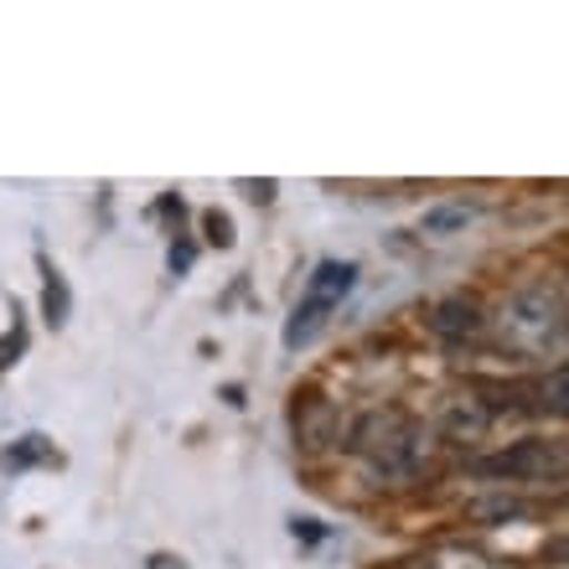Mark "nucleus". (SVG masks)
Masks as SVG:
<instances>
[{
  "mask_svg": "<svg viewBox=\"0 0 569 569\" xmlns=\"http://www.w3.org/2000/svg\"><path fill=\"white\" fill-rule=\"evenodd\" d=\"M327 327V311L321 306H311V300H300L296 306V316H290V327H284V347L290 352H300L306 342H316V331Z\"/></svg>",
  "mask_w": 569,
  "mask_h": 569,
  "instance_id": "nucleus-8",
  "label": "nucleus"
},
{
  "mask_svg": "<svg viewBox=\"0 0 569 569\" xmlns=\"http://www.w3.org/2000/svg\"><path fill=\"white\" fill-rule=\"evenodd\" d=\"M243 192L254 197V202H270V197H274V181H243Z\"/></svg>",
  "mask_w": 569,
  "mask_h": 569,
  "instance_id": "nucleus-16",
  "label": "nucleus"
},
{
  "mask_svg": "<svg viewBox=\"0 0 569 569\" xmlns=\"http://www.w3.org/2000/svg\"><path fill=\"white\" fill-rule=\"evenodd\" d=\"M430 327L440 331V337H450V342H456V337H477L481 311L471 306V300H440V306L430 311Z\"/></svg>",
  "mask_w": 569,
  "mask_h": 569,
  "instance_id": "nucleus-5",
  "label": "nucleus"
},
{
  "mask_svg": "<svg viewBox=\"0 0 569 569\" xmlns=\"http://www.w3.org/2000/svg\"><path fill=\"white\" fill-rule=\"evenodd\" d=\"M409 569H502V565H492V559H481V555H461V549H450V555L415 559Z\"/></svg>",
  "mask_w": 569,
  "mask_h": 569,
  "instance_id": "nucleus-12",
  "label": "nucleus"
},
{
  "mask_svg": "<svg viewBox=\"0 0 569 569\" xmlns=\"http://www.w3.org/2000/svg\"><path fill=\"white\" fill-rule=\"evenodd\" d=\"M331 435H337V409H331V399H321V393H306V399H296V440L300 446H331Z\"/></svg>",
  "mask_w": 569,
  "mask_h": 569,
  "instance_id": "nucleus-3",
  "label": "nucleus"
},
{
  "mask_svg": "<svg viewBox=\"0 0 569 569\" xmlns=\"http://www.w3.org/2000/svg\"><path fill=\"white\" fill-rule=\"evenodd\" d=\"M347 450L362 456L378 477H405L409 466H415V456H420V435H415V425L399 409H373V415H362L352 425Z\"/></svg>",
  "mask_w": 569,
  "mask_h": 569,
  "instance_id": "nucleus-1",
  "label": "nucleus"
},
{
  "mask_svg": "<svg viewBox=\"0 0 569 569\" xmlns=\"http://www.w3.org/2000/svg\"><path fill=\"white\" fill-rule=\"evenodd\" d=\"M471 223V208L466 202H440V208L425 212V233H461Z\"/></svg>",
  "mask_w": 569,
  "mask_h": 569,
  "instance_id": "nucleus-11",
  "label": "nucleus"
},
{
  "mask_svg": "<svg viewBox=\"0 0 569 569\" xmlns=\"http://www.w3.org/2000/svg\"><path fill=\"white\" fill-rule=\"evenodd\" d=\"M471 523H523L528 518V502L512 492H497V497H477L471 508H466Z\"/></svg>",
  "mask_w": 569,
  "mask_h": 569,
  "instance_id": "nucleus-6",
  "label": "nucleus"
},
{
  "mask_svg": "<svg viewBox=\"0 0 569 569\" xmlns=\"http://www.w3.org/2000/svg\"><path fill=\"white\" fill-rule=\"evenodd\" d=\"M146 569H187V565H181L177 555H150V565H146Z\"/></svg>",
  "mask_w": 569,
  "mask_h": 569,
  "instance_id": "nucleus-18",
  "label": "nucleus"
},
{
  "mask_svg": "<svg viewBox=\"0 0 569 569\" xmlns=\"http://www.w3.org/2000/svg\"><path fill=\"white\" fill-rule=\"evenodd\" d=\"M202 233H208V243H218V249H233V218L218 208L202 212Z\"/></svg>",
  "mask_w": 569,
  "mask_h": 569,
  "instance_id": "nucleus-13",
  "label": "nucleus"
},
{
  "mask_svg": "<svg viewBox=\"0 0 569 569\" xmlns=\"http://www.w3.org/2000/svg\"><path fill=\"white\" fill-rule=\"evenodd\" d=\"M21 347H27V327L16 321V331H11V337H0V373H6V368H11V362L21 358Z\"/></svg>",
  "mask_w": 569,
  "mask_h": 569,
  "instance_id": "nucleus-15",
  "label": "nucleus"
},
{
  "mask_svg": "<svg viewBox=\"0 0 569 569\" xmlns=\"http://www.w3.org/2000/svg\"><path fill=\"white\" fill-rule=\"evenodd\" d=\"M565 393H569V368L559 362L555 373H549V378L539 383V405H533V409H543V415H555V420H565V409H569Z\"/></svg>",
  "mask_w": 569,
  "mask_h": 569,
  "instance_id": "nucleus-10",
  "label": "nucleus"
},
{
  "mask_svg": "<svg viewBox=\"0 0 569 569\" xmlns=\"http://www.w3.org/2000/svg\"><path fill=\"white\" fill-rule=\"evenodd\" d=\"M192 264V243H171V270H187Z\"/></svg>",
  "mask_w": 569,
  "mask_h": 569,
  "instance_id": "nucleus-17",
  "label": "nucleus"
},
{
  "mask_svg": "<svg viewBox=\"0 0 569 569\" xmlns=\"http://www.w3.org/2000/svg\"><path fill=\"white\" fill-rule=\"evenodd\" d=\"M42 311H47V327H68V316H73V290H68V280L52 264H47V280H42Z\"/></svg>",
  "mask_w": 569,
  "mask_h": 569,
  "instance_id": "nucleus-7",
  "label": "nucleus"
},
{
  "mask_svg": "<svg viewBox=\"0 0 569 569\" xmlns=\"http://www.w3.org/2000/svg\"><path fill=\"white\" fill-rule=\"evenodd\" d=\"M450 430L456 435H481L487 430V415H481V409H450Z\"/></svg>",
  "mask_w": 569,
  "mask_h": 569,
  "instance_id": "nucleus-14",
  "label": "nucleus"
},
{
  "mask_svg": "<svg viewBox=\"0 0 569 569\" xmlns=\"http://www.w3.org/2000/svg\"><path fill=\"white\" fill-rule=\"evenodd\" d=\"M352 284H358V270H352V264H337V259H327V264H316L306 300H311V306H321V311H331V306H342V296L352 290Z\"/></svg>",
  "mask_w": 569,
  "mask_h": 569,
  "instance_id": "nucleus-4",
  "label": "nucleus"
},
{
  "mask_svg": "<svg viewBox=\"0 0 569 569\" xmlns=\"http://www.w3.org/2000/svg\"><path fill=\"white\" fill-rule=\"evenodd\" d=\"M47 456H52V440H47V435H21V440H16L0 461H6V471H27V466L47 461Z\"/></svg>",
  "mask_w": 569,
  "mask_h": 569,
  "instance_id": "nucleus-9",
  "label": "nucleus"
},
{
  "mask_svg": "<svg viewBox=\"0 0 569 569\" xmlns=\"http://www.w3.org/2000/svg\"><path fill=\"white\" fill-rule=\"evenodd\" d=\"M555 466L559 471V450L549 456V446L543 440H518L512 450H497V456H481V461H471V471L477 477H492V481H528V477H543Z\"/></svg>",
  "mask_w": 569,
  "mask_h": 569,
  "instance_id": "nucleus-2",
  "label": "nucleus"
}]
</instances>
